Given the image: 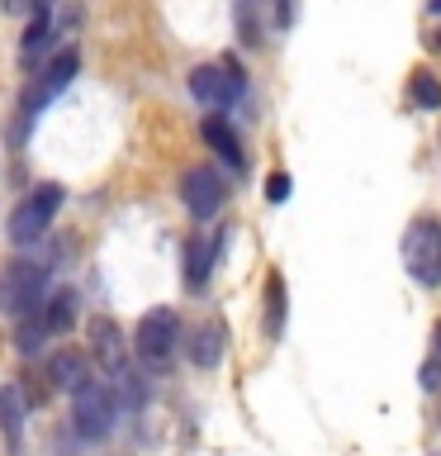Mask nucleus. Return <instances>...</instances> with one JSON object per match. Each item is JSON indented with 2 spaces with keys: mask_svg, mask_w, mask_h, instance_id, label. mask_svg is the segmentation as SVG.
Here are the masks:
<instances>
[{
  "mask_svg": "<svg viewBox=\"0 0 441 456\" xmlns=\"http://www.w3.org/2000/svg\"><path fill=\"white\" fill-rule=\"evenodd\" d=\"M176 342H180V319H176V309H148L138 319V333H133V352H138V362L148 366V370H166L171 366V356H176Z\"/></svg>",
  "mask_w": 441,
  "mask_h": 456,
  "instance_id": "1",
  "label": "nucleus"
},
{
  "mask_svg": "<svg viewBox=\"0 0 441 456\" xmlns=\"http://www.w3.org/2000/svg\"><path fill=\"white\" fill-rule=\"evenodd\" d=\"M57 209H62V185H52V181L38 185L24 205H14V214H10V242H14V248H34V242L48 233V224H52Z\"/></svg>",
  "mask_w": 441,
  "mask_h": 456,
  "instance_id": "2",
  "label": "nucleus"
},
{
  "mask_svg": "<svg viewBox=\"0 0 441 456\" xmlns=\"http://www.w3.org/2000/svg\"><path fill=\"white\" fill-rule=\"evenodd\" d=\"M404 266L418 285H441V224L418 219L404 233Z\"/></svg>",
  "mask_w": 441,
  "mask_h": 456,
  "instance_id": "3",
  "label": "nucleus"
},
{
  "mask_svg": "<svg viewBox=\"0 0 441 456\" xmlns=\"http://www.w3.org/2000/svg\"><path fill=\"white\" fill-rule=\"evenodd\" d=\"M242 91H247V81H242V67L228 57L223 67H195L190 71V95L199 100V105H209V110H228V105H237Z\"/></svg>",
  "mask_w": 441,
  "mask_h": 456,
  "instance_id": "4",
  "label": "nucleus"
},
{
  "mask_svg": "<svg viewBox=\"0 0 441 456\" xmlns=\"http://www.w3.org/2000/svg\"><path fill=\"white\" fill-rule=\"evenodd\" d=\"M43 285H48V266L43 262H10L5 276H0V309L20 319L43 299Z\"/></svg>",
  "mask_w": 441,
  "mask_h": 456,
  "instance_id": "5",
  "label": "nucleus"
},
{
  "mask_svg": "<svg viewBox=\"0 0 441 456\" xmlns=\"http://www.w3.org/2000/svg\"><path fill=\"white\" fill-rule=\"evenodd\" d=\"M114 419H119V413H114L109 390H100V385L85 380L81 390H76V404H71V428H76V437H85V442L109 437Z\"/></svg>",
  "mask_w": 441,
  "mask_h": 456,
  "instance_id": "6",
  "label": "nucleus"
},
{
  "mask_svg": "<svg viewBox=\"0 0 441 456\" xmlns=\"http://www.w3.org/2000/svg\"><path fill=\"white\" fill-rule=\"evenodd\" d=\"M180 200H185V209H190L195 219H213V214L223 209V200H228V185L213 167H190L180 176Z\"/></svg>",
  "mask_w": 441,
  "mask_h": 456,
  "instance_id": "7",
  "label": "nucleus"
},
{
  "mask_svg": "<svg viewBox=\"0 0 441 456\" xmlns=\"http://www.w3.org/2000/svg\"><path fill=\"white\" fill-rule=\"evenodd\" d=\"M85 338H91V356H95V366L105 370V376H119V370L128 366V338L109 314H95V319L85 323Z\"/></svg>",
  "mask_w": 441,
  "mask_h": 456,
  "instance_id": "8",
  "label": "nucleus"
},
{
  "mask_svg": "<svg viewBox=\"0 0 441 456\" xmlns=\"http://www.w3.org/2000/svg\"><path fill=\"white\" fill-rule=\"evenodd\" d=\"M213 256H219V233H190V242H185V285L190 290L209 281Z\"/></svg>",
  "mask_w": 441,
  "mask_h": 456,
  "instance_id": "9",
  "label": "nucleus"
},
{
  "mask_svg": "<svg viewBox=\"0 0 441 456\" xmlns=\"http://www.w3.org/2000/svg\"><path fill=\"white\" fill-rule=\"evenodd\" d=\"M48 380L57 385V390H71L76 395L85 380H91V362L76 352V347H57L52 356H48Z\"/></svg>",
  "mask_w": 441,
  "mask_h": 456,
  "instance_id": "10",
  "label": "nucleus"
},
{
  "mask_svg": "<svg viewBox=\"0 0 441 456\" xmlns=\"http://www.w3.org/2000/svg\"><path fill=\"white\" fill-rule=\"evenodd\" d=\"M223 342H228L223 323H219V319H204V323L190 333V342H185V352H190V362H195L199 370H209V366L223 362Z\"/></svg>",
  "mask_w": 441,
  "mask_h": 456,
  "instance_id": "11",
  "label": "nucleus"
},
{
  "mask_svg": "<svg viewBox=\"0 0 441 456\" xmlns=\"http://www.w3.org/2000/svg\"><path fill=\"white\" fill-rule=\"evenodd\" d=\"M199 134H204V142H209V148L223 157L228 167H233V171H242V142H237V134H233V128H228V119H219V114H209Z\"/></svg>",
  "mask_w": 441,
  "mask_h": 456,
  "instance_id": "12",
  "label": "nucleus"
},
{
  "mask_svg": "<svg viewBox=\"0 0 441 456\" xmlns=\"http://www.w3.org/2000/svg\"><path fill=\"white\" fill-rule=\"evenodd\" d=\"M24 413H28V395L20 390V385H5V390H0V433H5L10 442H20Z\"/></svg>",
  "mask_w": 441,
  "mask_h": 456,
  "instance_id": "13",
  "label": "nucleus"
},
{
  "mask_svg": "<svg viewBox=\"0 0 441 456\" xmlns=\"http://www.w3.org/2000/svg\"><path fill=\"white\" fill-rule=\"evenodd\" d=\"M76 305H81V295L71 290V285H62V290L48 299V309H43V323H48V333H67V328L76 323Z\"/></svg>",
  "mask_w": 441,
  "mask_h": 456,
  "instance_id": "14",
  "label": "nucleus"
},
{
  "mask_svg": "<svg viewBox=\"0 0 441 456\" xmlns=\"http://www.w3.org/2000/svg\"><path fill=\"white\" fill-rule=\"evenodd\" d=\"M76 71H81V53H76V48H62V53H52L48 67H43V77H48L43 86L57 95V91H67V86H71V77H76Z\"/></svg>",
  "mask_w": 441,
  "mask_h": 456,
  "instance_id": "15",
  "label": "nucleus"
},
{
  "mask_svg": "<svg viewBox=\"0 0 441 456\" xmlns=\"http://www.w3.org/2000/svg\"><path fill=\"white\" fill-rule=\"evenodd\" d=\"M280 328H285V276L270 271L266 276V333L280 338Z\"/></svg>",
  "mask_w": 441,
  "mask_h": 456,
  "instance_id": "16",
  "label": "nucleus"
},
{
  "mask_svg": "<svg viewBox=\"0 0 441 456\" xmlns=\"http://www.w3.org/2000/svg\"><path fill=\"white\" fill-rule=\"evenodd\" d=\"M43 338H48V323H43V314H20V328H14V347L24 356H34L43 347Z\"/></svg>",
  "mask_w": 441,
  "mask_h": 456,
  "instance_id": "17",
  "label": "nucleus"
},
{
  "mask_svg": "<svg viewBox=\"0 0 441 456\" xmlns=\"http://www.w3.org/2000/svg\"><path fill=\"white\" fill-rule=\"evenodd\" d=\"M52 38V20H48V10H38V14H28V28H24V62H34L38 48Z\"/></svg>",
  "mask_w": 441,
  "mask_h": 456,
  "instance_id": "18",
  "label": "nucleus"
},
{
  "mask_svg": "<svg viewBox=\"0 0 441 456\" xmlns=\"http://www.w3.org/2000/svg\"><path fill=\"white\" fill-rule=\"evenodd\" d=\"M413 105H422V110H441V81L432 77V71H413Z\"/></svg>",
  "mask_w": 441,
  "mask_h": 456,
  "instance_id": "19",
  "label": "nucleus"
},
{
  "mask_svg": "<svg viewBox=\"0 0 441 456\" xmlns=\"http://www.w3.org/2000/svg\"><path fill=\"white\" fill-rule=\"evenodd\" d=\"M290 191H294V181L285 176V171H276V176L266 181V200H270V205H285V200H290Z\"/></svg>",
  "mask_w": 441,
  "mask_h": 456,
  "instance_id": "20",
  "label": "nucleus"
},
{
  "mask_svg": "<svg viewBox=\"0 0 441 456\" xmlns=\"http://www.w3.org/2000/svg\"><path fill=\"white\" fill-rule=\"evenodd\" d=\"M0 10L5 14H38L43 0H0Z\"/></svg>",
  "mask_w": 441,
  "mask_h": 456,
  "instance_id": "21",
  "label": "nucleus"
},
{
  "mask_svg": "<svg viewBox=\"0 0 441 456\" xmlns=\"http://www.w3.org/2000/svg\"><path fill=\"white\" fill-rule=\"evenodd\" d=\"M441 385V362H427L422 366V390H437Z\"/></svg>",
  "mask_w": 441,
  "mask_h": 456,
  "instance_id": "22",
  "label": "nucleus"
},
{
  "mask_svg": "<svg viewBox=\"0 0 441 456\" xmlns=\"http://www.w3.org/2000/svg\"><path fill=\"white\" fill-rule=\"evenodd\" d=\"M276 20H280V24L294 20V0H280V5H276Z\"/></svg>",
  "mask_w": 441,
  "mask_h": 456,
  "instance_id": "23",
  "label": "nucleus"
},
{
  "mask_svg": "<svg viewBox=\"0 0 441 456\" xmlns=\"http://www.w3.org/2000/svg\"><path fill=\"white\" fill-rule=\"evenodd\" d=\"M432 48H437V53H441V34H437V38H432Z\"/></svg>",
  "mask_w": 441,
  "mask_h": 456,
  "instance_id": "24",
  "label": "nucleus"
},
{
  "mask_svg": "<svg viewBox=\"0 0 441 456\" xmlns=\"http://www.w3.org/2000/svg\"><path fill=\"white\" fill-rule=\"evenodd\" d=\"M437 342H441V323H437Z\"/></svg>",
  "mask_w": 441,
  "mask_h": 456,
  "instance_id": "25",
  "label": "nucleus"
},
{
  "mask_svg": "<svg viewBox=\"0 0 441 456\" xmlns=\"http://www.w3.org/2000/svg\"><path fill=\"white\" fill-rule=\"evenodd\" d=\"M432 5H437V10H441V0H432Z\"/></svg>",
  "mask_w": 441,
  "mask_h": 456,
  "instance_id": "26",
  "label": "nucleus"
},
{
  "mask_svg": "<svg viewBox=\"0 0 441 456\" xmlns=\"http://www.w3.org/2000/svg\"><path fill=\"white\" fill-rule=\"evenodd\" d=\"M432 456H441V447H437V452H432Z\"/></svg>",
  "mask_w": 441,
  "mask_h": 456,
  "instance_id": "27",
  "label": "nucleus"
}]
</instances>
